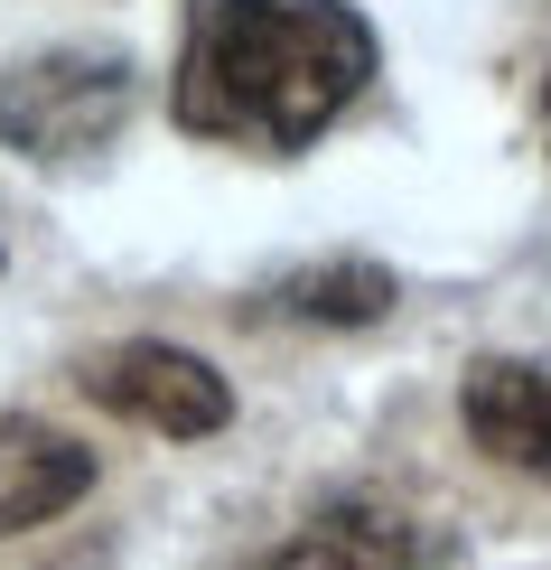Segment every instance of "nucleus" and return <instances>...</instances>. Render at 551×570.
I'll return each instance as SVG.
<instances>
[{
  "instance_id": "nucleus-1",
  "label": "nucleus",
  "mask_w": 551,
  "mask_h": 570,
  "mask_svg": "<svg viewBox=\"0 0 551 570\" xmlns=\"http://www.w3.org/2000/svg\"><path fill=\"white\" fill-rule=\"evenodd\" d=\"M374 85V29L346 0H197L169 76L187 140L299 159Z\"/></svg>"
},
{
  "instance_id": "nucleus-2",
  "label": "nucleus",
  "mask_w": 551,
  "mask_h": 570,
  "mask_svg": "<svg viewBox=\"0 0 551 570\" xmlns=\"http://www.w3.org/2000/svg\"><path fill=\"white\" fill-rule=\"evenodd\" d=\"M122 122H131V57H112V47H47L0 76V140L19 159L66 169V159L104 150Z\"/></svg>"
},
{
  "instance_id": "nucleus-3",
  "label": "nucleus",
  "mask_w": 551,
  "mask_h": 570,
  "mask_svg": "<svg viewBox=\"0 0 551 570\" xmlns=\"http://www.w3.org/2000/svg\"><path fill=\"white\" fill-rule=\"evenodd\" d=\"M76 384L104 402V412H122V421H140V431H159V440H215L234 421V384L206 355L169 346V337H131V346L94 355Z\"/></svg>"
},
{
  "instance_id": "nucleus-4",
  "label": "nucleus",
  "mask_w": 551,
  "mask_h": 570,
  "mask_svg": "<svg viewBox=\"0 0 551 570\" xmlns=\"http://www.w3.org/2000/svg\"><path fill=\"white\" fill-rule=\"evenodd\" d=\"M449 561H459V542L440 524H421L412 505H393V495H337V505H318L253 570H449Z\"/></svg>"
},
{
  "instance_id": "nucleus-5",
  "label": "nucleus",
  "mask_w": 551,
  "mask_h": 570,
  "mask_svg": "<svg viewBox=\"0 0 551 570\" xmlns=\"http://www.w3.org/2000/svg\"><path fill=\"white\" fill-rule=\"evenodd\" d=\"M459 421L505 478H542L551 487V365L523 355H476L459 384Z\"/></svg>"
},
{
  "instance_id": "nucleus-6",
  "label": "nucleus",
  "mask_w": 551,
  "mask_h": 570,
  "mask_svg": "<svg viewBox=\"0 0 551 570\" xmlns=\"http://www.w3.org/2000/svg\"><path fill=\"white\" fill-rule=\"evenodd\" d=\"M94 495V449L66 440L57 421H29V412H0V533H29V524H57L66 505Z\"/></svg>"
},
{
  "instance_id": "nucleus-7",
  "label": "nucleus",
  "mask_w": 551,
  "mask_h": 570,
  "mask_svg": "<svg viewBox=\"0 0 551 570\" xmlns=\"http://www.w3.org/2000/svg\"><path fill=\"white\" fill-rule=\"evenodd\" d=\"M393 272L383 263H308L291 281H272V308L281 318H318V327H374L393 318Z\"/></svg>"
},
{
  "instance_id": "nucleus-8",
  "label": "nucleus",
  "mask_w": 551,
  "mask_h": 570,
  "mask_svg": "<svg viewBox=\"0 0 551 570\" xmlns=\"http://www.w3.org/2000/svg\"><path fill=\"white\" fill-rule=\"evenodd\" d=\"M542 112H551V76H542Z\"/></svg>"
}]
</instances>
